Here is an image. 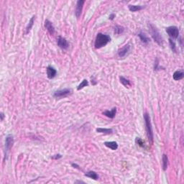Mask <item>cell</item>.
I'll list each match as a JSON object with an SVG mask.
<instances>
[{
    "instance_id": "obj_4",
    "label": "cell",
    "mask_w": 184,
    "mask_h": 184,
    "mask_svg": "<svg viewBox=\"0 0 184 184\" xmlns=\"http://www.w3.org/2000/svg\"><path fill=\"white\" fill-rule=\"evenodd\" d=\"M166 33L169 35L171 39H177L179 36L178 28L176 26H170L166 28Z\"/></svg>"
},
{
    "instance_id": "obj_3",
    "label": "cell",
    "mask_w": 184,
    "mask_h": 184,
    "mask_svg": "<svg viewBox=\"0 0 184 184\" xmlns=\"http://www.w3.org/2000/svg\"><path fill=\"white\" fill-rule=\"evenodd\" d=\"M148 27H149L150 33L151 34L152 38H153L155 42H156L159 45L162 46L163 45V39H162V37L160 35V33H159L157 27L150 23L148 24Z\"/></svg>"
},
{
    "instance_id": "obj_2",
    "label": "cell",
    "mask_w": 184,
    "mask_h": 184,
    "mask_svg": "<svg viewBox=\"0 0 184 184\" xmlns=\"http://www.w3.org/2000/svg\"><path fill=\"white\" fill-rule=\"evenodd\" d=\"M144 119L145 122V128H146L147 136L148 138L150 143H153V140H154V136H153V132H152V128L151 121H150V117L149 114L147 112H145L144 114Z\"/></svg>"
},
{
    "instance_id": "obj_31",
    "label": "cell",
    "mask_w": 184,
    "mask_h": 184,
    "mask_svg": "<svg viewBox=\"0 0 184 184\" xmlns=\"http://www.w3.org/2000/svg\"><path fill=\"white\" fill-rule=\"evenodd\" d=\"M75 183H84V182H83V181H76Z\"/></svg>"
},
{
    "instance_id": "obj_8",
    "label": "cell",
    "mask_w": 184,
    "mask_h": 184,
    "mask_svg": "<svg viewBox=\"0 0 184 184\" xmlns=\"http://www.w3.org/2000/svg\"><path fill=\"white\" fill-rule=\"evenodd\" d=\"M130 48H131V46H130V44H127V45H125L123 48L119 50L118 51V55H119L120 58L125 57V55H127L129 52L130 51Z\"/></svg>"
},
{
    "instance_id": "obj_14",
    "label": "cell",
    "mask_w": 184,
    "mask_h": 184,
    "mask_svg": "<svg viewBox=\"0 0 184 184\" xmlns=\"http://www.w3.org/2000/svg\"><path fill=\"white\" fill-rule=\"evenodd\" d=\"M184 77V73L183 70H176L174 72L173 78L175 81H180Z\"/></svg>"
},
{
    "instance_id": "obj_7",
    "label": "cell",
    "mask_w": 184,
    "mask_h": 184,
    "mask_svg": "<svg viewBox=\"0 0 184 184\" xmlns=\"http://www.w3.org/2000/svg\"><path fill=\"white\" fill-rule=\"evenodd\" d=\"M58 45L59 46L60 48L63 50H66V49L68 48L69 47V43L67 41V40L65 39V38H63L61 36H59L57 40Z\"/></svg>"
},
{
    "instance_id": "obj_24",
    "label": "cell",
    "mask_w": 184,
    "mask_h": 184,
    "mask_svg": "<svg viewBox=\"0 0 184 184\" xmlns=\"http://www.w3.org/2000/svg\"><path fill=\"white\" fill-rule=\"evenodd\" d=\"M136 144L138 146H140V147H145V141L141 139L140 137H137L135 140Z\"/></svg>"
},
{
    "instance_id": "obj_16",
    "label": "cell",
    "mask_w": 184,
    "mask_h": 184,
    "mask_svg": "<svg viewBox=\"0 0 184 184\" xmlns=\"http://www.w3.org/2000/svg\"><path fill=\"white\" fill-rule=\"evenodd\" d=\"M84 176H86V177H89L90 178L94 179V180H97L99 178V176L98 174L94 171H89V172H86V173L84 174Z\"/></svg>"
},
{
    "instance_id": "obj_13",
    "label": "cell",
    "mask_w": 184,
    "mask_h": 184,
    "mask_svg": "<svg viewBox=\"0 0 184 184\" xmlns=\"http://www.w3.org/2000/svg\"><path fill=\"white\" fill-rule=\"evenodd\" d=\"M116 107H114V108L111 109V111H109V110H106V111H104L103 114L104 115H105L106 116L109 117V118H110V119H113V118H114L115 115H116Z\"/></svg>"
},
{
    "instance_id": "obj_6",
    "label": "cell",
    "mask_w": 184,
    "mask_h": 184,
    "mask_svg": "<svg viewBox=\"0 0 184 184\" xmlns=\"http://www.w3.org/2000/svg\"><path fill=\"white\" fill-rule=\"evenodd\" d=\"M14 137L12 135L7 136L5 140V155H7L9 151L10 150L14 144Z\"/></svg>"
},
{
    "instance_id": "obj_21",
    "label": "cell",
    "mask_w": 184,
    "mask_h": 184,
    "mask_svg": "<svg viewBox=\"0 0 184 184\" xmlns=\"http://www.w3.org/2000/svg\"><path fill=\"white\" fill-rule=\"evenodd\" d=\"M119 80H120V82L122 83V85H124L125 86H131V83H130V81L129 79H126L123 76H120L119 77Z\"/></svg>"
},
{
    "instance_id": "obj_18",
    "label": "cell",
    "mask_w": 184,
    "mask_h": 184,
    "mask_svg": "<svg viewBox=\"0 0 184 184\" xmlns=\"http://www.w3.org/2000/svg\"><path fill=\"white\" fill-rule=\"evenodd\" d=\"M35 17L33 16L31 19H30V22H29V23H28V24H27V27H26V34H28V33H30V30L32 29V27H33V24H34V22H35Z\"/></svg>"
},
{
    "instance_id": "obj_10",
    "label": "cell",
    "mask_w": 184,
    "mask_h": 184,
    "mask_svg": "<svg viewBox=\"0 0 184 184\" xmlns=\"http://www.w3.org/2000/svg\"><path fill=\"white\" fill-rule=\"evenodd\" d=\"M57 74V70L51 65H48L47 68V76L49 79H54Z\"/></svg>"
},
{
    "instance_id": "obj_27",
    "label": "cell",
    "mask_w": 184,
    "mask_h": 184,
    "mask_svg": "<svg viewBox=\"0 0 184 184\" xmlns=\"http://www.w3.org/2000/svg\"><path fill=\"white\" fill-rule=\"evenodd\" d=\"M61 157H62V155H61L57 154L53 155V156L52 157V158H53V159H55V160H58V159H60V158H61Z\"/></svg>"
},
{
    "instance_id": "obj_19",
    "label": "cell",
    "mask_w": 184,
    "mask_h": 184,
    "mask_svg": "<svg viewBox=\"0 0 184 184\" xmlns=\"http://www.w3.org/2000/svg\"><path fill=\"white\" fill-rule=\"evenodd\" d=\"M128 8L131 12H137L142 9L144 8V7L141 5H129Z\"/></svg>"
},
{
    "instance_id": "obj_25",
    "label": "cell",
    "mask_w": 184,
    "mask_h": 184,
    "mask_svg": "<svg viewBox=\"0 0 184 184\" xmlns=\"http://www.w3.org/2000/svg\"><path fill=\"white\" fill-rule=\"evenodd\" d=\"M169 44H170V46H171V50H173V52L174 53H176V46L175 42L172 40V39H169Z\"/></svg>"
},
{
    "instance_id": "obj_17",
    "label": "cell",
    "mask_w": 184,
    "mask_h": 184,
    "mask_svg": "<svg viewBox=\"0 0 184 184\" xmlns=\"http://www.w3.org/2000/svg\"><path fill=\"white\" fill-rule=\"evenodd\" d=\"M162 169L163 171H166L167 168H168V156L166 155L165 154L162 155Z\"/></svg>"
},
{
    "instance_id": "obj_29",
    "label": "cell",
    "mask_w": 184,
    "mask_h": 184,
    "mask_svg": "<svg viewBox=\"0 0 184 184\" xmlns=\"http://www.w3.org/2000/svg\"><path fill=\"white\" fill-rule=\"evenodd\" d=\"M71 165L73 166V168H79V166L78 165H77V164H76V163H72V164H71Z\"/></svg>"
},
{
    "instance_id": "obj_20",
    "label": "cell",
    "mask_w": 184,
    "mask_h": 184,
    "mask_svg": "<svg viewBox=\"0 0 184 184\" xmlns=\"http://www.w3.org/2000/svg\"><path fill=\"white\" fill-rule=\"evenodd\" d=\"M96 132L99 133H104V134H111L113 132L112 129H106V128H97Z\"/></svg>"
},
{
    "instance_id": "obj_11",
    "label": "cell",
    "mask_w": 184,
    "mask_h": 184,
    "mask_svg": "<svg viewBox=\"0 0 184 184\" xmlns=\"http://www.w3.org/2000/svg\"><path fill=\"white\" fill-rule=\"evenodd\" d=\"M45 27L47 29V30L48 31L50 35H54L55 28L52 24V22H50L48 19H46L45 21Z\"/></svg>"
},
{
    "instance_id": "obj_26",
    "label": "cell",
    "mask_w": 184,
    "mask_h": 184,
    "mask_svg": "<svg viewBox=\"0 0 184 184\" xmlns=\"http://www.w3.org/2000/svg\"><path fill=\"white\" fill-rule=\"evenodd\" d=\"M161 68H162V67H160V66H159V61H158V59L156 58V60H155V62L154 70H161Z\"/></svg>"
},
{
    "instance_id": "obj_23",
    "label": "cell",
    "mask_w": 184,
    "mask_h": 184,
    "mask_svg": "<svg viewBox=\"0 0 184 184\" xmlns=\"http://www.w3.org/2000/svg\"><path fill=\"white\" fill-rule=\"evenodd\" d=\"M88 85H89V82H88V81H87L86 79H84L81 84H79V86L77 87V90L79 91V90L82 89H84V87L88 86Z\"/></svg>"
},
{
    "instance_id": "obj_28",
    "label": "cell",
    "mask_w": 184,
    "mask_h": 184,
    "mask_svg": "<svg viewBox=\"0 0 184 184\" xmlns=\"http://www.w3.org/2000/svg\"><path fill=\"white\" fill-rule=\"evenodd\" d=\"M116 17V15H115V14L114 13H111L110 15H109V19H111V20H113V19H114V17Z\"/></svg>"
},
{
    "instance_id": "obj_22",
    "label": "cell",
    "mask_w": 184,
    "mask_h": 184,
    "mask_svg": "<svg viewBox=\"0 0 184 184\" xmlns=\"http://www.w3.org/2000/svg\"><path fill=\"white\" fill-rule=\"evenodd\" d=\"M124 31H125V28L122 26L116 25V27H114V33L116 35H120L124 33Z\"/></svg>"
},
{
    "instance_id": "obj_5",
    "label": "cell",
    "mask_w": 184,
    "mask_h": 184,
    "mask_svg": "<svg viewBox=\"0 0 184 184\" xmlns=\"http://www.w3.org/2000/svg\"><path fill=\"white\" fill-rule=\"evenodd\" d=\"M73 93V91L71 89H64L58 90L56 91L53 94V96L55 98H63L66 97Z\"/></svg>"
},
{
    "instance_id": "obj_9",
    "label": "cell",
    "mask_w": 184,
    "mask_h": 184,
    "mask_svg": "<svg viewBox=\"0 0 184 184\" xmlns=\"http://www.w3.org/2000/svg\"><path fill=\"white\" fill-rule=\"evenodd\" d=\"M84 3H85V1H81V0L78 1L77 3H76L75 14H76V17H78V18L81 16V12H82V9H83V6H84Z\"/></svg>"
},
{
    "instance_id": "obj_30",
    "label": "cell",
    "mask_w": 184,
    "mask_h": 184,
    "mask_svg": "<svg viewBox=\"0 0 184 184\" xmlns=\"http://www.w3.org/2000/svg\"><path fill=\"white\" fill-rule=\"evenodd\" d=\"M4 117V114H3L2 112V113H1V120H2V121H3Z\"/></svg>"
},
{
    "instance_id": "obj_12",
    "label": "cell",
    "mask_w": 184,
    "mask_h": 184,
    "mask_svg": "<svg viewBox=\"0 0 184 184\" xmlns=\"http://www.w3.org/2000/svg\"><path fill=\"white\" fill-rule=\"evenodd\" d=\"M138 37L140 38V40L142 41V43L145 44V45H147L150 43V38L147 36L146 34L143 33V32H142V31L138 33Z\"/></svg>"
},
{
    "instance_id": "obj_15",
    "label": "cell",
    "mask_w": 184,
    "mask_h": 184,
    "mask_svg": "<svg viewBox=\"0 0 184 184\" xmlns=\"http://www.w3.org/2000/svg\"><path fill=\"white\" fill-rule=\"evenodd\" d=\"M104 145L106 147H107L109 148H110L112 150H116L118 148V144L116 143V142L114 141H111V142H104Z\"/></svg>"
},
{
    "instance_id": "obj_1",
    "label": "cell",
    "mask_w": 184,
    "mask_h": 184,
    "mask_svg": "<svg viewBox=\"0 0 184 184\" xmlns=\"http://www.w3.org/2000/svg\"><path fill=\"white\" fill-rule=\"evenodd\" d=\"M111 41V38L108 35H104L102 33H98L95 40V48L99 49L104 47Z\"/></svg>"
}]
</instances>
